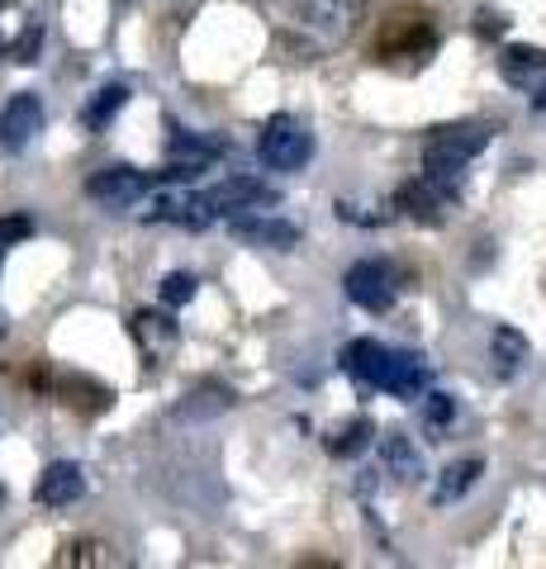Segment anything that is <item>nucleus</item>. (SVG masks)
Segmentation results:
<instances>
[{
    "label": "nucleus",
    "mask_w": 546,
    "mask_h": 569,
    "mask_svg": "<svg viewBox=\"0 0 546 569\" xmlns=\"http://www.w3.org/2000/svg\"><path fill=\"white\" fill-rule=\"evenodd\" d=\"M366 0H286L276 14V43L299 62H319L351 43Z\"/></svg>",
    "instance_id": "obj_1"
},
{
    "label": "nucleus",
    "mask_w": 546,
    "mask_h": 569,
    "mask_svg": "<svg viewBox=\"0 0 546 569\" xmlns=\"http://www.w3.org/2000/svg\"><path fill=\"white\" fill-rule=\"evenodd\" d=\"M489 138H495L489 123H447V129H433L428 142H423V176L456 200L461 194V171L489 148Z\"/></svg>",
    "instance_id": "obj_2"
},
{
    "label": "nucleus",
    "mask_w": 546,
    "mask_h": 569,
    "mask_svg": "<svg viewBox=\"0 0 546 569\" xmlns=\"http://www.w3.org/2000/svg\"><path fill=\"white\" fill-rule=\"evenodd\" d=\"M437 48V29L423 10H390L376 33V58L380 62H428Z\"/></svg>",
    "instance_id": "obj_3"
},
{
    "label": "nucleus",
    "mask_w": 546,
    "mask_h": 569,
    "mask_svg": "<svg viewBox=\"0 0 546 569\" xmlns=\"http://www.w3.org/2000/svg\"><path fill=\"white\" fill-rule=\"evenodd\" d=\"M257 152H261V162L276 171H299V167H309V157H314V133L295 114H276V119H267V129H261Z\"/></svg>",
    "instance_id": "obj_4"
},
{
    "label": "nucleus",
    "mask_w": 546,
    "mask_h": 569,
    "mask_svg": "<svg viewBox=\"0 0 546 569\" xmlns=\"http://www.w3.org/2000/svg\"><path fill=\"white\" fill-rule=\"evenodd\" d=\"M343 290L357 309L385 313V309H395V299H399V276H395L390 261H357L343 276Z\"/></svg>",
    "instance_id": "obj_5"
},
{
    "label": "nucleus",
    "mask_w": 546,
    "mask_h": 569,
    "mask_svg": "<svg viewBox=\"0 0 546 569\" xmlns=\"http://www.w3.org/2000/svg\"><path fill=\"white\" fill-rule=\"evenodd\" d=\"M43 20L20 0H0V58L6 62H39Z\"/></svg>",
    "instance_id": "obj_6"
},
{
    "label": "nucleus",
    "mask_w": 546,
    "mask_h": 569,
    "mask_svg": "<svg viewBox=\"0 0 546 569\" xmlns=\"http://www.w3.org/2000/svg\"><path fill=\"white\" fill-rule=\"evenodd\" d=\"M138 213H143L148 223H176V228H186V233H200V228L215 223L209 194H196V190H162V194H152Z\"/></svg>",
    "instance_id": "obj_7"
},
{
    "label": "nucleus",
    "mask_w": 546,
    "mask_h": 569,
    "mask_svg": "<svg viewBox=\"0 0 546 569\" xmlns=\"http://www.w3.org/2000/svg\"><path fill=\"white\" fill-rule=\"evenodd\" d=\"M86 194L105 209H133L148 200V176L133 167H100L91 181H86Z\"/></svg>",
    "instance_id": "obj_8"
},
{
    "label": "nucleus",
    "mask_w": 546,
    "mask_h": 569,
    "mask_svg": "<svg viewBox=\"0 0 546 569\" xmlns=\"http://www.w3.org/2000/svg\"><path fill=\"white\" fill-rule=\"evenodd\" d=\"M209 204H215V213H248V209H271L280 204V194L257 181V176H228V181H219L215 190H209Z\"/></svg>",
    "instance_id": "obj_9"
},
{
    "label": "nucleus",
    "mask_w": 546,
    "mask_h": 569,
    "mask_svg": "<svg viewBox=\"0 0 546 569\" xmlns=\"http://www.w3.org/2000/svg\"><path fill=\"white\" fill-rule=\"evenodd\" d=\"M228 233H234L238 242H257V247H295L299 242V223H290V219H267V213H257V209H248V213H228Z\"/></svg>",
    "instance_id": "obj_10"
},
{
    "label": "nucleus",
    "mask_w": 546,
    "mask_h": 569,
    "mask_svg": "<svg viewBox=\"0 0 546 569\" xmlns=\"http://www.w3.org/2000/svg\"><path fill=\"white\" fill-rule=\"evenodd\" d=\"M499 77L514 86L523 96H537L546 91V52L542 48H527V43H514L499 52Z\"/></svg>",
    "instance_id": "obj_11"
},
{
    "label": "nucleus",
    "mask_w": 546,
    "mask_h": 569,
    "mask_svg": "<svg viewBox=\"0 0 546 569\" xmlns=\"http://www.w3.org/2000/svg\"><path fill=\"white\" fill-rule=\"evenodd\" d=\"M395 204H399V213H409V219H418V223H443L451 194H447L443 186H433L428 176H414V181L399 186Z\"/></svg>",
    "instance_id": "obj_12"
},
{
    "label": "nucleus",
    "mask_w": 546,
    "mask_h": 569,
    "mask_svg": "<svg viewBox=\"0 0 546 569\" xmlns=\"http://www.w3.org/2000/svg\"><path fill=\"white\" fill-rule=\"evenodd\" d=\"M390 347H380L376 337H357V342H347V351H343V370L357 385H366V389H380L385 385V370H390Z\"/></svg>",
    "instance_id": "obj_13"
},
{
    "label": "nucleus",
    "mask_w": 546,
    "mask_h": 569,
    "mask_svg": "<svg viewBox=\"0 0 546 569\" xmlns=\"http://www.w3.org/2000/svg\"><path fill=\"white\" fill-rule=\"evenodd\" d=\"M81 493H86V475L77 460H52L39 475V489H33V498H39L43 508H72Z\"/></svg>",
    "instance_id": "obj_14"
},
{
    "label": "nucleus",
    "mask_w": 546,
    "mask_h": 569,
    "mask_svg": "<svg viewBox=\"0 0 546 569\" xmlns=\"http://www.w3.org/2000/svg\"><path fill=\"white\" fill-rule=\"evenodd\" d=\"M39 129H43V100L20 91L6 104V114H0V138H6V148H24Z\"/></svg>",
    "instance_id": "obj_15"
},
{
    "label": "nucleus",
    "mask_w": 546,
    "mask_h": 569,
    "mask_svg": "<svg viewBox=\"0 0 546 569\" xmlns=\"http://www.w3.org/2000/svg\"><path fill=\"white\" fill-rule=\"evenodd\" d=\"M129 323H133V342L143 347V356H148L152 366H162L167 356H171V347H176V337H181L167 313H148V309H138V313L129 318Z\"/></svg>",
    "instance_id": "obj_16"
},
{
    "label": "nucleus",
    "mask_w": 546,
    "mask_h": 569,
    "mask_svg": "<svg viewBox=\"0 0 546 569\" xmlns=\"http://www.w3.org/2000/svg\"><path fill=\"white\" fill-rule=\"evenodd\" d=\"M380 389L385 395H395V399H423V389H428V366H423L418 356H409V351H395Z\"/></svg>",
    "instance_id": "obj_17"
},
{
    "label": "nucleus",
    "mask_w": 546,
    "mask_h": 569,
    "mask_svg": "<svg viewBox=\"0 0 546 569\" xmlns=\"http://www.w3.org/2000/svg\"><path fill=\"white\" fill-rule=\"evenodd\" d=\"M380 460H385V470H390L395 479H404V485L423 479V456L404 432H385L380 437Z\"/></svg>",
    "instance_id": "obj_18"
},
{
    "label": "nucleus",
    "mask_w": 546,
    "mask_h": 569,
    "mask_svg": "<svg viewBox=\"0 0 546 569\" xmlns=\"http://www.w3.org/2000/svg\"><path fill=\"white\" fill-rule=\"evenodd\" d=\"M489 356H495V370L499 376H518L523 361H527V337L518 328H495L489 332Z\"/></svg>",
    "instance_id": "obj_19"
},
{
    "label": "nucleus",
    "mask_w": 546,
    "mask_h": 569,
    "mask_svg": "<svg viewBox=\"0 0 546 569\" xmlns=\"http://www.w3.org/2000/svg\"><path fill=\"white\" fill-rule=\"evenodd\" d=\"M480 475H485V460H475V456H470V460H456V466H447V470H443V479H437L433 503H437V508L456 503V498H461V493H466Z\"/></svg>",
    "instance_id": "obj_20"
},
{
    "label": "nucleus",
    "mask_w": 546,
    "mask_h": 569,
    "mask_svg": "<svg viewBox=\"0 0 546 569\" xmlns=\"http://www.w3.org/2000/svg\"><path fill=\"white\" fill-rule=\"evenodd\" d=\"M125 104H129V86H100V91L91 96V104L81 110V123H86L91 133H100L105 123H110L119 110H125Z\"/></svg>",
    "instance_id": "obj_21"
},
{
    "label": "nucleus",
    "mask_w": 546,
    "mask_h": 569,
    "mask_svg": "<svg viewBox=\"0 0 546 569\" xmlns=\"http://www.w3.org/2000/svg\"><path fill=\"white\" fill-rule=\"evenodd\" d=\"M395 213H399L395 200H338V219L357 223V228H380V223H390Z\"/></svg>",
    "instance_id": "obj_22"
},
{
    "label": "nucleus",
    "mask_w": 546,
    "mask_h": 569,
    "mask_svg": "<svg viewBox=\"0 0 546 569\" xmlns=\"http://www.w3.org/2000/svg\"><path fill=\"white\" fill-rule=\"evenodd\" d=\"M371 437H376L371 418H351L347 427H338V432H328V451L332 456H361L371 447Z\"/></svg>",
    "instance_id": "obj_23"
},
{
    "label": "nucleus",
    "mask_w": 546,
    "mask_h": 569,
    "mask_svg": "<svg viewBox=\"0 0 546 569\" xmlns=\"http://www.w3.org/2000/svg\"><path fill=\"white\" fill-rule=\"evenodd\" d=\"M451 418H456V399H451V395H423V427H428L433 441L447 437Z\"/></svg>",
    "instance_id": "obj_24"
},
{
    "label": "nucleus",
    "mask_w": 546,
    "mask_h": 569,
    "mask_svg": "<svg viewBox=\"0 0 546 569\" xmlns=\"http://www.w3.org/2000/svg\"><path fill=\"white\" fill-rule=\"evenodd\" d=\"M196 290H200V280L190 276V271H171L157 295H162V305H167V309H186L190 299H196Z\"/></svg>",
    "instance_id": "obj_25"
},
{
    "label": "nucleus",
    "mask_w": 546,
    "mask_h": 569,
    "mask_svg": "<svg viewBox=\"0 0 546 569\" xmlns=\"http://www.w3.org/2000/svg\"><path fill=\"white\" fill-rule=\"evenodd\" d=\"M58 565H86V569L110 565V546H100V541H72V546H62Z\"/></svg>",
    "instance_id": "obj_26"
},
{
    "label": "nucleus",
    "mask_w": 546,
    "mask_h": 569,
    "mask_svg": "<svg viewBox=\"0 0 546 569\" xmlns=\"http://www.w3.org/2000/svg\"><path fill=\"white\" fill-rule=\"evenodd\" d=\"M29 233H33V219H29V213L0 219V242H14V238H29Z\"/></svg>",
    "instance_id": "obj_27"
},
{
    "label": "nucleus",
    "mask_w": 546,
    "mask_h": 569,
    "mask_svg": "<svg viewBox=\"0 0 546 569\" xmlns=\"http://www.w3.org/2000/svg\"><path fill=\"white\" fill-rule=\"evenodd\" d=\"M475 33H485V39H495V33H504V14L480 10V14H475Z\"/></svg>",
    "instance_id": "obj_28"
},
{
    "label": "nucleus",
    "mask_w": 546,
    "mask_h": 569,
    "mask_svg": "<svg viewBox=\"0 0 546 569\" xmlns=\"http://www.w3.org/2000/svg\"><path fill=\"white\" fill-rule=\"evenodd\" d=\"M533 104H537V110H546V91H537V96H533Z\"/></svg>",
    "instance_id": "obj_29"
},
{
    "label": "nucleus",
    "mask_w": 546,
    "mask_h": 569,
    "mask_svg": "<svg viewBox=\"0 0 546 569\" xmlns=\"http://www.w3.org/2000/svg\"><path fill=\"white\" fill-rule=\"evenodd\" d=\"M0 498H6V493H0Z\"/></svg>",
    "instance_id": "obj_30"
}]
</instances>
